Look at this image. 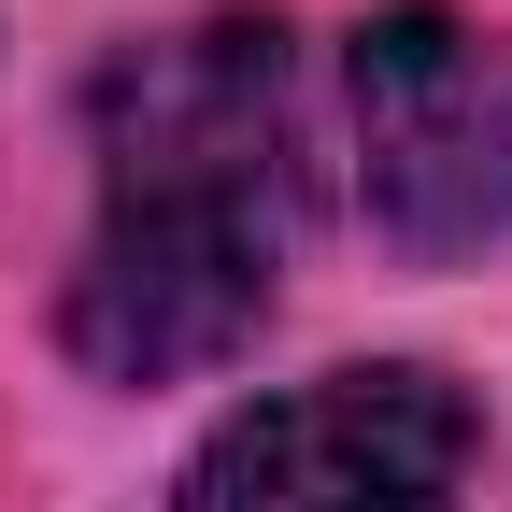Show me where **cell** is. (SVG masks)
<instances>
[{
    "label": "cell",
    "mask_w": 512,
    "mask_h": 512,
    "mask_svg": "<svg viewBox=\"0 0 512 512\" xmlns=\"http://www.w3.org/2000/svg\"><path fill=\"white\" fill-rule=\"evenodd\" d=\"M299 228V72L271 15H200L100 72V228L72 256V328L86 370L171 384L214 370L271 313Z\"/></svg>",
    "instance_id": "obj_1"
},
{
    "label": "cell",
    "mask_w": 512,
    "mask_h": 512,
    "mask_svg": "<svg viewBox=\"0 0 512 512\" xmlns=\"http://www.w3.org/2000/svg\"><path fill=\"white\" fill-rule=\"evenodd\" d=\"M356 185L384 242L484 256L512 242V29L399 0L356 29Z\"/></svg>",
    "instance_id": "obj_2"
},
{
    "label": "cell",
    "mask_w": 512,
    "mask_h": 512,
    "mask_svg": "<svg viewBox=\"0 0 512 512\" xmlns=\"http://www.w3.org/2000/svg\"><path fill=\"white\" fill-rule=\"evenodd\" d=\"M470 399L441 370H328L200 441L171 512H456Z\"/></svg>",
    "instance_id": "obj_3"
}]
</instances>
